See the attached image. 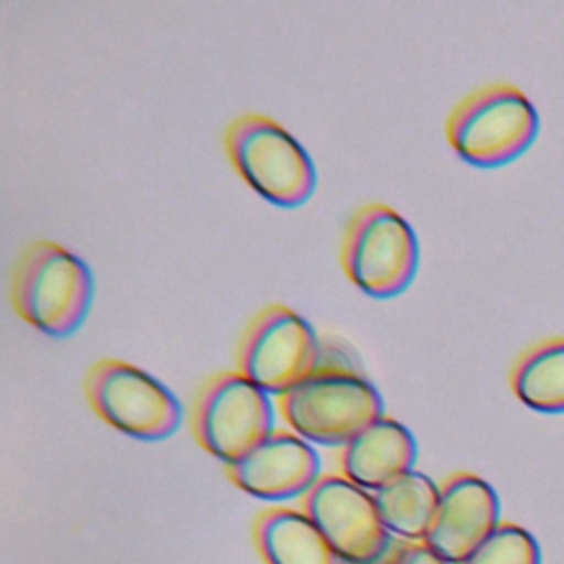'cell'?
Instances as JSON below:
<instances>
[{"label": "cell", "instance_id": "52a82bcc", "mask_svg": "<svg viewBox=\"0 0 564 564\" xmlns=\"http://www.w3.org/2000/svg\"><path fill=\"white\" fill-rule=\"evenodd\" d=\"M322 359L313 326L284 304L260 308L236 346V370L267 394H284L304 381Z\"/></svg>", "mask_w": 564, "mask_h": 564}, {"label": "cell", "instance_id": "4fadbf2b", "mask_svg": "<svg viewBox=\"0 0 564 564\" xmlns=\"http://www.w3.org/2000/svg\"><path fill=\"white\" fill-rule=\"evenodd\" d=\"M256 538L267 564H339L306 511H264L256 524Z\"/></svg>", "mask_w": 564, "mask_h": 564}, {"label": "cell", "instance_id": "8fae6325", "mask_svg": "<svg viewBox=\"0 0 564 564\" xmlns=\"http://www.w3.org/2000/svg\"><path fill=\"white\" fill-rule=\"evenodd\" d=\"M227 474L253 498L286 500L313 489L319 480V456L300 434L273 430L251 452L227 465Z\"/></svg>", "mask_w": 564, "mask_h": 564}, {"label": "cell", "instance_id": "30bf717a", "mask_svg": "<svg viewBox=\"0 0 564 564\" xmlns=\"http://www.w3.org/2000/svg\"><path fill=\"white\" fill-rule=\"evenodd\" d=\"M500 524L496 489L476 474H452L438 498L425 544L449 564H463Z\"/></svg>", "mask_w": 564, "mask_h": 564}, {"label": "cell", "instance_id": "5b68a950", "mask_svg": "<svg viewBox=\"0 0 564 564\" xmlns=\"http://www.w3.org/2000/svg\"><path fill=\"white\" fill-rule=\"evenodd\" d=\"M419 238L386 203H366L348 218L339 247L346 278L375 300L403 293L419 271Z\"/></svg>", "mask_w": 564, "mask_h": 564}, {"label": "cell", "instance_id": "e0dca14e", "mask_svg": "<svg viewBox=\"0 0 564 564\" xmlns=\"http://www.w3.org/2000/svg\"><path fill=\"white\" fill-rule=\"evenodd\" d=\"M390 564H449V562L443 560L438 553H434L425 542L408 544L405 540H399Z\"/></svg>", "mask_w": 564, "mask_h": 564}, {"label": "cell", "instance_id": "9c48e42d", "mask_svg": "<svg viewBox=\"0 0 564 564\" xmlns=\"http://www.w3.org/2000/svg\"><path fill=\"white\" fill-rule=\"evenodd\" d=\"M304 511L339 562H370L394 540L381 522L375 496L346 476H322L306 494Z\"/></svg>", "mask_w": 564, "mask_h": 564}, {"label": "cell", "instance_id": "ac0fdd59", "mask_svg": "<svg viewBox=\"0 0 564 564\" xmlns=\"http://www.w3.org/2000/svg\"><path fill=\"white\" fill-rule=\"evenodd\" d=\"M397 544H399V540H392V544L379 557H375L370 562H359V564H390V560H392V555L397 551ZM339 564H352V562H339Z\"/></svg>", "mask_w": 564, "mask_h": 564}, {"label": "cell", "instance_id": "ba28073f", "mask_svg": "<svg viewBox=\"0 0 564 564\" xmlns=\"http://www.w3.org/2000/svg\"><path fill=\"white\" fill-rule=\"evenodd\" d=\"M192 432L205 452L231 465L273 432L269 394L238 370H220L196 392Z\"/></svg>", "mask_w": 564, "mask_h": 564}, {"label": "cell", "instance_id": "7a4b0ae2", "mask_svg": "<svg viewBox=\"0 0 564 564\" xmlns=\"http://www.w3.org/2000/svg\"><path fill=\"white\" fill-rule=\"evenodd\" d=\"M88 264L55 240H33L11 273V304L22 322L48 337H70L93 304Z\"/></svg>", "mask_w": 564, "mask_h": 564}, {"label": "cell", "instance_id": "3957f363", "mask_svg": "<svg viewBox=\"0 0 564 564\" xmlns=\"http://www.w3.org/2000/svg\"><path fill=\"white\" fill-rule=\"evenodd\" d=\"M225 152L238 176L278 207L304 205L317 187V170L302 143L273 117L245 112L225 128Z\"/></svg>", "mask_w": 564, "mask_h": 564}, {"label": "cell", "instance_id": "7c38bea8", "mask_svg": "<svg viewBox=\"0 0 564 564\" xmlns=\"http://www.w3.org/2000/svg\"><path fill=\"white\" fill-rule=\"evenodd\" d=\"M416 460V441L412 432L394 416H379L357 436H352L339 456L341 476L355 485L379 491L399 476L412 471Z\"/></svg>", "mask_w": 564, "mask_h": 564}, {"label": "cell", "instance_id": "5bb4252c", "mask_svg": "<svg viewBox=\"0 0 564 564\" xmlns=\"http://www.w3.org/2000/svg\"><path fill=\"white\" fill-rule=\"evenodd\" d=\"M509 386L529 410L564 412V337H549L524 348L509 370Z\"/></svg>", "mask_w": 564, "mask_h": 564}, {"label": "cell", "instance_id": "8992f818", "mask_svg": "<svg viewBox=\"0 0 564 564\" xmlns=\"http://www.w3.org/2000/svg\"><path fill=\"white\" fill-rule=\"evenodd\" d=\"M95 414L117 432L139 441H163L181 425V403L143 368L123 359H99L84 377Z\"/></svg>", "mask_w": 564, "mask_h": 564}, {"label": "cell", "instance_id": "9a60e30c", "mask_svg": "<svg viewBox=\"0 0 564 564\" xmlns=\"http://www.w3.org/2000/svg\"><path fill=\"white\" fill-rule=\"evenodd\" d=\"M381 522L399 540L427 538L436 518L441 487L423 471H408L372 494Z\"/></svg>", "mask_w": 564, "mask_h": 564}, {"label": "cell", "instance_id": "2e32d148", "mask_svg": "<svg viewBox=\"0 0 564 564\" xmlns=\"http://www.w3.org/2000/svg\"><path fill=\"white\" fill-rule=\"evenodd\" d=\"M463 564H542V551L531 531L513 522H500Z\"/></svg>", "mask_w": 564, "mask_h": 564}, {"label": "cell", "instance_id": "6da1fadb", "mask_svg": "<svg viewBox=\"0 0 564 564\" xmlns=\"http://www.w3.org/2000/svg\"><path fill=\"white\" fill-rule=\"evenodd\" d=\"M280 412L295 434L308 443L346 445L383 416V399L375 383L350 361L330 352L297 386L280 394Z\"/></svg>", "mask_w": 564, "mask_h": 564}, {"label": "cell", "instance_id": "277c9868", "mask_svg": "<svg viewBox=\"0 0 564 564\" xmlns=\"http://www.w3.org/2000/svg\"><path fill=\"white\" fill-rule=\"evenodd\" d=\"M540 128L531 99L513 84L496 82L463 97L445 121L452 150L469 165L500 167L529 150Z\"/></svg>", "mask_w": 564, "mask_h": 564}]
</instances>
